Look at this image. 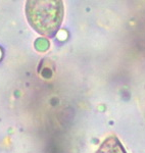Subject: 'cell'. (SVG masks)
Here are the masks:
<instances>
[{
    "label": "cell",
    "instance_id": "cell-1",
    "mask_svg": "<svg viewBox=\"0 0 145 153\" xmlns=\"http://www.w3.org/2000/svg\"><path fill=\"white\" fill-rule=\"evenodd\" d=\"M26 14L32 28L46 37L53 36L63 19V4L57 0L28 1Z\"/></svg>",
    "mask_w": 145,
    "mask_h": 153
},
{
    "label": "cell",
    "instance_id": "cell-2",
    "mask_svg": "<svg viewBox=\"0 0 145 153\" xmlns=\"http://www.w3.org/2000/svg\"><path fill=\"white\" fill-rule=\"evenodd\" d=\"M96 153H126V151L119 139L115 136H110L103 141Z\"/></svg>",
    "mask_w": 145,
    "mask_h": 153
}]
</instances>
